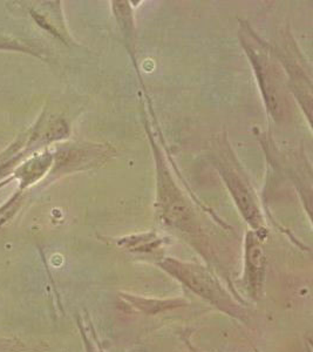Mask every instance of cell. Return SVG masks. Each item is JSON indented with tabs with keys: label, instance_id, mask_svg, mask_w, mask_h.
I'll return each instance as SVG.
<instances>
[{
	"label": "cell",
	"instance_id": "1",
	"mask_svg": "<svg viewBox=\"0 0 313 352\" xmlns=\"http://www.w3.org/2000/svg\"><path fill=\"white\" fill-rule=\"evenodd\" d=\"M227 184L229 186L230 190L233 192V197L236 200L237 204L240 206L242 212L244 214L246 220L250 222L257 223L258 209L255 204L251 194L248 190V187L245 186L244 182L242 181L241 177L237 175V173L233 169L225 168L223 170Z\"/></svg>",
	"mask_w": 313,
	"mask_h": 352
},
{
	"label": "cell",
	"instance_id": "2",
	"mask_svg": "<svg viewBox=\"0 0 313 352\" xmlns=\"http://www.w3.org/2000/svg\"><path fill=\"white\" fill-rule=\"evenodd\" d=\"M169 263L170 264L167 265V269L176 275L181 274L180 278L190 285V288L195 289L205 296L210 297V295H213L215 285H213L210 277L205 275L201 270H197L190 265L185 267L183 264L176 263L174 261H169Z\"/></svg>",
	"mask_w": 313,
	"mask_h": 352
}]
</instances>
